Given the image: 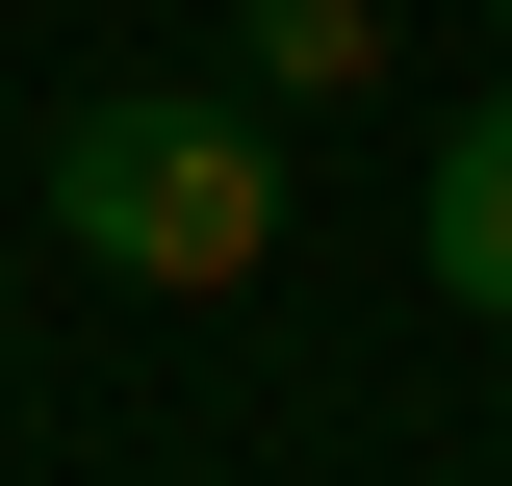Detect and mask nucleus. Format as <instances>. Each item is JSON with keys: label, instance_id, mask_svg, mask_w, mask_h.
<instances>
[{"label": "nucleus", "instance_id": "f257e3e1", "mask_svg": "<svg viewBox=\"0 0 512 486\" xmlns=\"http://www.w3.org/2000/svg\"><path fill=\"white\" fill-rule=\"evenodd\" d=\"M52 231L103 256V282H154V307H231L256 256H282V128H256L231 77H103V103L52 128Z\"/></svg>", "mask_w": 512, "mask_h": 486}, {"label": "nucleus", "instance_id": "f03ea898", "mask_svg": "<svg viewBox=\"0 0 512 486\" xmlns=\"http://www.w3.org/2000/svg\"><path fill=\"white\" fill-rule=\"evenodd\" d=\"M410 256H436V307H487V333H512V103H461V128H436Z\"/></svg>", "mask_w": 512, "mask_h": 486}, {"label": "nucleus", "instance_id": "7ed1b4c3", "mask_svg": "<svg viewBox=\"0 0 512 486\" xmlns=\"http://www.w3.org/2000/svg\"><path fill=\"white\" fill-rule=\"evenodd\" d=\"M384 0H231V103H359Z\"/></svg>", "mask_w": 512, "mask_h": 486}, {"label": "nucleus", "instance_id": "20e7f679", "mask_svg": "<svg viewBox=\"0 0 512 486\" xmlns=\"http://www.w3.org/2000/svg\"><path fill=\"white\" fill-rule=\"evenodd\" d=\"M487 26H512V0H487Z\"/></svg>", "mask_w": 512, "mask_h": 486}]
</instances>
